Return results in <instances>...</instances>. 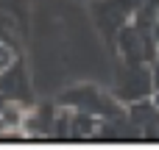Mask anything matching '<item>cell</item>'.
<instances>
[{"label":"cell","mask_w":159,"mask_h":150,"mask_svg":"<svg viewBox=\"0 0 159 150\" xmlns=\"http://www.w3.org/2000/svg\"><path fill=\"white\" fill-rule=\"evenodd\" d=\"M25 114H28V111H25V106H22L20 100H14V97L3 100V106H0V125H3V131H6V134H8V131H20Z\"/></svg>","instance_id":"6da1fadb"},{"label":"cell","mask_w":159,"mask_h":150,"mask_svg":"<svg viewBox=\"0 0 159 150\" xmlns=\"http://www.w3.org/2000/svg\"><path fill=\"white\" fill-rule=\"evenodd\" d=\"M14 64H17V53H14V47L6 45V42L0 39V72H6V70L14 67Z\"/></svg>","instance_id":"7a4b0ae2"},{"label":"cell","mask_w":159,"mask_h":150,"mask_svg":"<svg viewBox=\"0 0 159 150\" xmlns=\"http://www.w3.org/2000/svg\"><path fill=\"white\" fill-rule=\"evenodd\" d=\"M148 75H151V89H157L159 86V58L148 67Z\"/></svg>","instance_id":"3957f363"},{"label":"cell","mask_w":159,"mask_h":150,"mask_svg":"<svg viewBox=\"0 0 159 150\" xmlns=\"http://www.w3.org/2000/svg\"><path fill=\"white\" fill-rule=\"evenodd\" d=\"M151 106L157 109V114H159V86H157V89H151Z\"/></svg>","instance_id":"277c9868"}]
</instances>
